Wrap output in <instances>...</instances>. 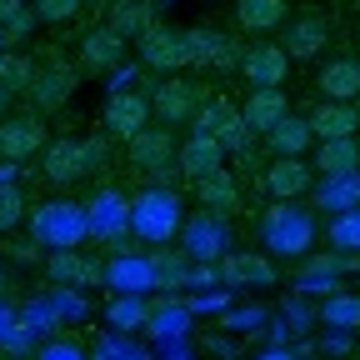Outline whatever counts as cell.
<instances>
[{
  "label": "cell",
  "instance_id": "1",
  "mask_svg": "<svg viewBox=\"0 0 360 360\" xmlns=\"http://www.w3.org/2000/svg\"><path fill=\"white\" fill-rule=\"evenodd\" d=\"M255 236L265 245V255H281V260H300L310 255L315 245V210L300 205V200H276V205H265L260 220H255Z\"/></svg>",
  "mask_w": 360,
  "mask_h": 360
},
{
  "label": "cell",
  "instance_id": "2",
  "mask_svg": "<svg viewBox=\"0 0 360 360\" xmlns=\"http://www.w3.org/2000/svg\"><path fill=\"white\" fill-rule=\"evenodd\" d=\"M180 220H186V200L170 186H146L141 195H130V236L141 245H170L180 236Z\"/></svg>",
  "mask_w": 360,
  "mask_h": 360
},
{
  "label": "cell",
  "instance_id": "3",
  "mask_svg": "<svg viewBox=\"0 0 360 360\" xmlns=\"http://www.w3.org/2000/svg\"><path fill=\"white\" fill-rule=\"evenodd\" d=\"M30 240L40 250H75L80 240H90V220H85V205L70 200V195H56V200H40L30 210Z\"/></svg>",
  "mask_w": 360,
  "mask_h": 360
},
{
  "label": "cell",
  "instance_id": "4",
  "mask_svg": "<svg viewBox=\"0 0 360 360\" xmlns=\"http://www.w3.org/2000/svg\"><path fill=\"white\" fill-rule=\"evenodd\" d=\"M180 245V255L186 260H200V265H215L220 255H231L236 250V225L225 220V215H210V210H195V215H186L180 220V236H175Z\"/></svg>",
  "mask_w": 360,
  "mask_h": 360
},
{
  "label": "cell",
  "instance_id": "5",
  "mask_svg": "<svg viewBox=\"0 0 360 360\" xmlns=\"http://www.w3.org/2000/svg\"><path fill=\"white\" fill-rule=\"evenodd\" d=\"M195 120V135H210V141L220 150H250V125L240 120V105L236 101H225V96H205L200 110L191 115Z\"/></svg>",
  "mask_w": 360,
  "mask_h": 360
},
{
  "label": "cell",
  "instance_id": "6",
  "mask_svg": "<svg viewBox=\"0 0 360 360\" xmlns=\"http://www.w3.org/2000/svg\"><path fill=\"white\" fill-rule=\"evenodd\" d=\"M45 146H51V130H45V115H35V110H20V115H6V120H0V160H11V165H25V160H35Z\"/></svg>",
  "mask_w": 360,
  "mask_h": 360
},
{
  "label": "cell",
  "instance_id": "7",
  "mask_svg": "<svg viewBox=\"0 0 360 360\" xmlns=\"http://www.w3.org/2000/svg\"><path fill=\"white\" fill-rule=\"evenodd\" d=\"M85 220H90V236H96V240L120 245L130 236V195L115 191V186H101L96 195L85 200Z\"/></svg>",
  "mask_w": 360,
  "mask_h": 360
},
{
  "label": "cell",
  "instance_id": "8",
  "mask_svg": "<svg viewBox=\"0 0 360 360\" xmlns=\"http://www.w3.org/2000/svg\"><path fill=\"white\" fill-rule=\"evenodd\" d=\"M101 285L115 295H155V260L146 250H115L105 260Z\"/></svg>",
  "mask_w": 360,
  "mask_h": 360
},
{
  "label": "cell",
  "instance_id": "9",
  "mask_svg": "<svg viewBox=\"0 0 360 360\" xmlns=\"http://www.w3.org/2000/svg\"><path fill=\"white\" fill-rule=\"evenodd\" d=\"M215 281L225 290H265V285H276V265H270L260 250H231V255H220L215 260Z\"/></svg>",
  "mask_w": 360,
  "mask_h": 360
},
{
  "label": "cell",
  "instance_id": "10",
  "mask_svg": "<svg viewBox=\"0 0 360 360\" xmlns=\"http://www.w3.org/2000/svg\"><path fill=\"white\" fill-rule=\"evenodd\" d=\"M186 65L231 70V65H240V40L215 25H195V30H186Z\"/></svg>",
  "mask_w": 360,
  "mask_h": 360
},
{
  "label": "cell",
  "instance_id": "11",
  "mask_svg": "<svg viewBox=\"0 0 360 360\" xmlns=\"http://www.w3.org/2000/svg\"><path fill=\"white\" fill-rule=\"evenodd\" d=\"M205 101V85L200 80H186V75H170L150 90V115H160L165 125H180V120H191Z\"/></svg>",
  "mask_w": 360,
  "mask_h": 360
},
{
  "label": "cell",
  "instance_id": "12",
  "mask_svg": "<svg viewBox=\"0 0 360 360\" xmlns=\"http://www.w3.org/2000/svg\"><path fill=\"white\" fill-rule=\"evenodd\" d=\"M350 270H360V260H355V255H340V250H330V255H305L290 285H295L300 295H330V290H340V276H350Z\"/></svg>",
  "mask_w": 360,
  "mask_h": 360
},
{
  "label": "cell",
  "instance_id": "13",
  "mask_svg": "<svg viewBox=\"0 0 360 360\" xmlns=\"http://www.w3.org/2000/svg\"><path fill=\"white\" fill-rule=\"evenodd\" d=\"M240 75L250 80V90H281L285 75H290V60L276 40H255L240 51Z\"/></svg>",
  "mask_w": 360,
  "mask_h": 360
},
{
  "label": "cell",
  "instance_id": "14",
  "mask_svg": "<svg viewBox=\"0 0 360 360\" xmlns=\"http://www.w3.org/2000/svg\"><path fill=\"white\" fill-rule=\"evenodd\" d=\"M101 125H105V135H115V141H135V135L150 125V96L146 90H120V96H110Z\"/></svg>",
  "mask_w": 360,
  "mask_h": 360
},
{
  "label": "cell",
  "instance_id": "15",
  "mask_svg": "<svg viewBox=\"0 0 360 360\" xmlns=\"http://www.w3.org/2000/svg\"><path fill=\"white\" fill-rule=\"evenodd\" d=\"M75 70L65 65V60H51V65H35V75H30V85H25V96L35 101V115H45V110H60L70 96H75Z\"/></svg>",
  "mask_w": 360,
  "mask_h": 360
},
{
  "label": "cell",
  "instance_id": "16",
  "mask_svg": "<svg viewBox=\"0 0 360 360\" xmlns=\"http://www.w3.org/2000/svg\"><path fill=\"white\" fill-rule=\"evenodd\" d=\"M130 146V165L141 170V175H170L175 170V135L165 125H146Z\"/></svg>",
  "mask_w": 360,
  "mask_h": 360
},
{
  "label": "cell",
  "instance_id": "17",
  "mask_svg": "<svg viewBox=\"0 0 360 360\" xmlns=\"http://www.w3.org/2000/svg\"><path fill=\"white\" fill-rule=\"evenodd\" d=\"M40 170H45L51 186H75V180H85L96 165H90L85 141H51V146L40 150Z\"/></svg>",
  "mask_w": 360,
  "mask_h": 360
},
{
  "label": "cell",
  "instance_id": "18",
  "mask_svg": "<svg viewBox=\"0 0 360 360\" xmlns=\"http://www.w3.org/2000/svg\"><path fill=\"white\" fill-rule=\"evenodd\" d=\"M141 65L146 70H186V30L175 25H150L141 35Z\"/></svg>",
  "mask_w": 360,
  "mask_h": 360
},
{
  "label": "cell",
  "instance_id": "19",
  "mask_svg": "<svg viewBox=\"0 0 360 360\" xmlns=\"http://www.w3.org/2000/svg\"><path fill=\"white\" fill-rule=\"evenodd\" d=\"M310 186H315L310 160H270V165L260 170V191H265L270 200H300Z\"/></svg>",
  "mask_w": 360,
  "mask_h": 360
},
{
  "label": "cell",
  "instance_id": "20",
  "mask_svg": "<svg viewBox=\"0 0 360 360\" xmlns=\"http://www.w3.org/2000/svg\"><path fill=\"white\" fill-rule=\"evenodd\" d=\"M326 40H330L326 15H321V11H305V15L285 20V40H281V51H285V60H315V56L326 51Z\"/></svg>",
  "mask_w": 360,
  "mask_h": 360
},
{
  "label": "cell",
  "instance_id": "21",
  "mask_svg": "<svg viewBox=\"0 0 360 360\" xmlns=\"http://www.w3.org/2000/svg\"><path fill=\"white\" fill-rule=\"evenodd\" d=\"M191 326H195V315L186 310V300H175V295L150 300V321H146V335H150V340L180 345V340H191Z\"/></svg>",
  "mask_w": 360,
  "mask_h": 360
},
{
  "label": "cell",
  "instance_id": "22",
  "mask_svg": "<svg viewBox=\"0 0 360 360\" xmlns=\"http://www.w3.org/2000/svg\"><path fill=\"white\" fill-rule=\"evenodd\" d=\"M175 170L186 180H205L215 170H225V150L210 141V135H186V141H175Z\"/></svg>",
  "mask_w": 360,
  "mask_h": 360
},
{
  "label": "cell",
  "instance_id": "23",
  "mask_svg": "<svg viewBox=\"0 0 360 360\" xmlns=\"http://www.w3.org/2000/svg\"><path fill=\"white\" fill-rule=\"evenodd\" d=\"M45 276H51L56 285H70V290H90V285H101L105 260H90L80 250H56L51 260H45Z\"/></svg>",
  "mask_w": 360,
  "mask_h": 360
},
{
  "label": "cell",
  "instance_id": "24",
  "mask_svg": "<svg viewBox=\"0 0 360 360\" xmlns=\"http://www.w3.org/2000/svg\"><path fill=\"white\" fill-rule=\"evenodd\" d=\"M120 65H125V40H120L110 25L90 30V35L80 40V70H85V75H110V70H120Z\"/></svg>",
  "mask_w": 360,
  "mask_h": 360
},
{
  "label": "cell",
  "instance_id": "25",
  "mask_svg": "<svg viewBox=\"0 0 360 360\" xmlns=\"http://www.w3.org/2000/svg\"><path fill=\"white\" fill-rule=\"evenodd\" d=\"M305 125H310L315 141H345V135L360 130V105L355 101H326L305 115Z\"/></svg>",
  "mask_w": 360,
  "mask_h": 360
},
{
  "label": "cell",
  "instance_id": "26",
  "mask_svg": "<svg viewBox=\"0 0 360 360\" xmlns=\"http://www.w3.org/2000/svg\"><path fill=\"white\" fill-rule=\"evenodd\" d=\"M285 115H290V101H285V90H250V96L240 101V120L250 125V135H265V130H276Z\"/></svg>",
  "mask_w": 360,
  "mask_h": 360
},
{
  "label": "cell",
  "instance_id": "27",
  "mask_svg": "<svg viewBox=\"0 0 360 360\" xmlns=\"http://www.w3.org/2000/svg\"><path fill=\"white\" fill-rule=\"evenodd\" d=\"M315 195V210L326 215H340V210H355L360 205V170H345V175H321L310 186Z\"/></svg>",
  "mask_w": 360,
  "mask_h": 360
},
{
  "label": "cell",
  "instance_id": "28",
  "mask_svg": "<svg viewBox=\"0 0 360 360\" xmlns=\"http://www.w3.org/2000/svg\"><path fill=\"white\" fill-rule=\"evenodd\" d=\"M315 85H321L326 101H355L360 96V56H335L321 65V75H315Z\"/></svg>",
  "mask_w": 360,
  "mask_h": 360
},
{
  "label": "cell",
  "instance_id": "29",
  "mask_svg": "<svg viewBox=\"0 0 360 360\" xmlns=\"http://www.w3.org/2000/svg\"><path fill=\"white\" fill-rule=\"evenodd\" d=\"M315 146V135L305 125V115H285L276 130H265V150L276 160H305V150Z\"/></svg>",
  "mask_w": 360,
  "mask_h": 360
},
{
  "label": "cell",
  "instance_id": "30",
  "mask_svg": "<svg viewBox=\"0 0 360 360\" xmlns=\"http://www.w3.org/2000/svg\"><path fill=\"white\" fill-rule=\"evenodd\" d=\"M195 195H200V210H210V215H225V220H231V215L240 210V180H236L231 170H215V175L195 180Z\"/></svg>",
  "mask_w": 360,
  "mask_h": 360
},
{
  "label": "cell",
  "instance_id": "31",
  "mask_svg": "<svg viewBox=\"0 0 360 360\" xmlns=\"http://www.w3.org/2000/svg\"><path fill=\"white\" fill-rule=\"evenodd\" d=\"M290 20V0H236V25L250 35H270Z\"/></svg>",
  "mask_w": 360,
  "mask_h": 360
},
{
  "label": "cell",
  "instance_id": "32",
  "mask_svg": "<svg viewBox=\"0 0 360 360\" xmlns=\"http://www.w3.org/2000/svg\"><path fill=\"white\" fill-rule=\"evenodd\" d=\"M155 25V0H110V30L120 40H141L146 30Z\"/></svg>",
  "mask_w": 360,
  "mask_h": 360
},
{
  "label": "cell",
  "instance_id": "33",
  "mask_svg": "<svg viewBox=\"0 0 360 360\" xmlns=\"http://www.w3.org/2000/svg\"><path fill=\"white\" fill-rule=\"evenodd\" d=\"M315 175H345V170H360V141L345 135V141H315Z\"/></svg>",
  "mask_w": 360,
  "mask_h": 360
},
{
  "label": "cell",
  "instance_id": "34",
  "mask_svg": "<svg viewBox=\"0 0 360 360\" xmlns=\"http://www.w3.org/2000/svg\"><path fill=\"white\" fill-rule=\"evenodd\" d=\"M146 321H150V300L146 295H115V300H105V330L135 335V330H146Z\"/></svg>",
  "mask_w": 360,
  "mask_h": 360
},
{
  "label": "cell",
  "instance_id": "35",
  "mask_svg": "<svg viewBox=\"0 0 360 360\" xmlns=\"http://www.w3.org/2000/svg\"><path fill=\"white\" fill-rule=\"evenodd\" d=\"M321 321L330 330H360V295L355 290H330L321 295Z\"/></svg>",
  "mask_w": 360,
  "mask_h": 360
},
{
  "label": "cell",
  "instance_id": "36",
  "mask_svg": "<svg viewBox=\"0 0 360 360\" xmlns=\"http://www.w3.org/2000/svg\"><path fill=\"white\" fill-rule=\"evenodd\" d=\"M150 260H155V290H160V295H175L180 285H186V276H191V260H186V255L155 250Z\"/></svg>",
  "mask_w": 360,
  "mask_h": 360
},
{
  "label": "cell",
  "instance_id": "37",
  "mask_svg": "<svg viewBox=\"0 0 360 360\" xmlns=\"http://www.w3.org/2000/svg\"><path fill=\"white\" fill-rule=\"evenodd\" d=\"M90 360H150V350L135 345L120 330H105V335H96V345H90Z\"/></svg>",
  "mask_w": 360,
  "mask_h": 360
},
{
  "label": "cell",
  "instance_id": "38",
  "mask_svg": "<svg viewBox=\"0 0 360 360\" xmlns=\"http://www.w3.org/2000/svg\"><path fill=\"white\" fill-rule=\"evenodd\" d=\"M330 245L340 250V255H360V205L355 210H340V215H330Z\"/></svg>",
  "mask_w": 360,
  "mask_h": 360
},
{
  "label": "cell",
  "instance_id": "39",
  "mask_svg": "<svg viewBox=\"0 0 360 360\" xmlns=\"http://www.w3.org/2000/svg\"><path fill=\"white\" fill-rule=\"evenodd\" d=\"M30 75H35V65H30L25 56H15V51H0V90H6V96L25 90V85H30Z\"/></svg>",
  "mask_w": 360,
  "mask_h": 360
},
{
  "label": "cell",
  "instance_id": "40",
  "mask_svg": "<svg viewBox=\"0 0 360 360\" xmlns=\"http://www.w3.org/2000/svg\"><path fill=\"white\" fill-rule=\"evenodd\" d=\"M20 220H25V191L20 186H0V236L15 231Z\"/></svg>",
  "mask_w": 360,
  "mask_h": 360
},
{
  "label": "cell",
  "instance_id": "41",
  "mask_svg": "<svg viewBox=\"0 0 360 360\" xmlns=\"http://www.w3.org/2000/svg\"><path fill=\"white\" fill-rule=\"evenodd\" d=\"M35 360H90V350L80 340H70V335H51V340L35 350Z\"/></svg>",
  "mask_w": 360,
  "mask_h": 360
},
{
  "label": "cell",
  "instance_id": "42",
  "mask_svg": "<svg viewBox=\"0 0 360 360\" xmlns=\"http://www.w3.org/2000/svg\"><path fill=\"white\" fill-rule=\"evenodd\" d=\"M80 6H85V0H35V15L51 20V25H70L80 15Z\"/></svg>",
  "mask_w": 360,
  "mask_h": 360
},
{
  "label": "cell",
  "instance_id": "43",
  "mask_svg": "<svg viewBox=\"0 0 360 360\" xmlns=\"http://www.w3.org/2000/svg\"><path fill=\"white\" fill-rule=\"evenodd\" d=\"M186 310H191V315H215V310H231V290H225V285H210V290L191 295V300H186Z\"/></svg>",
  "mask_w": 360,
  "mask_h": 360
},
{
  "label": "cell",
  "instance_id": "44",
  "mask_svg": "<svg viewBox=\"0 0 360 360\" xmlns=\"http://www.w3.org/2000/svg\"><path fill=\"white\" fill-rule=\"evenodd\" d=\"M30 345H35V330H30L25 321H15V326H11V335H6V340H0V355H6V360H11V355H25Z\"/></svg>",
  "mask_w": 360,
  "mask_h": 360
},
{
  "label": "cell",
  "instance_id": "45",
  "mask_svg": "<svg viewBox=\"0 0 360 360\" xmlns=\"http://www.w3.org/2000/svg\"><path fill=\"white\" fill-rule=\"evenodd\" d=\"M30 30H35V11H25V6H20L6 25H0V35H6V40H25Z\"/></svg>",
  "mask_w": 360,
  "mask_h": 360
},
{
  "label": "cell",
  "instance_id": "46",
  "mask_svg": "<svg viewBox=\"0 0 360 360\" xmlns=\"http://www.w3.org/2000/svg\"><path fill=\"white\" fill-rule=\"evenodd\" d=\"M205 350L231 360V355H240V340H236V335H225V330H215V335H205Z\"/></svg>",
  "mask_w": 360,
  "mask_h": 360
},
{
  "label": "cell",
  "instance_id": "47",
  "mask_svg": "<svg viewBox=\"0 0 360 360\" xmlns=\"http://www.w3.org/2000/svg\"><path fill=\"white\" fill-rule=\"evenodd\" d=\"M350 345H355V330H326V350L330 355H345Z\"/></svg>",
  "mask_w": 360,
  "mask_h": 360
},
{
  "label": "cell",
  "instance_id": "48",
  "mask_svg": "<svg viewBox=\"0 0 360 360\" xmlns=\"http://www.w3.org/2000/svg\"><path fill=\"white\" fill-rule=\"evenodd\" d=\"M260 321H265V310H236L225 326H236V330H250V326H260Z\"/></svg>",
  "mask_w": 360,
  "mask_h": 360
},
{
  "label": "cell",
  "instance_id": "49",
  "mask_svg": "<svg viewBox=\"0 0 360 360\" xmlns=\"http://www.w3.org/2000/svg\"><path fill=\"white\" fill-rule=\"evenodd\" d=\"M15 321H20V315H15V310H11L6 300H0V340H6V335H11V326H15Z\"/></svg>",
  "mask_w": 360,
  "mask_h": 360
},
{
  "label": "cell",
  "instance_id": "50",
  "mask_svg": "<svg viewBox=\"0 0 360 360\" xmlns=\"http://www.w3.org/2000/svg\"><path fill=\"white\" fill-rule=\"evenodd\" d=\"M20 6H25V0H0V25H6V20H11Z\"/></svg>",
  "mask_w": 360,
  "mask_h": 360
},
{
  "label": "cell",
  "instance_id": "51",
  "mask_svg": "<svg viewBox=\"0 0 360 360\" xmlns=\"http://www.w3.org/2000/svg\"><path fill=\"white\" fill-rule=\"evenodd\" d=\"M255 360H290V355H285V350H260Z\"/></svg>",
  "mask_w": 360,
  "mask_h": 360
},
{
  "label": "cell",
  "instance_id": "52",
  "mask_svg": "<svg viewBox=\"0 0 360 360\" xmlns=\"http://www.w3.org/2000/svg\"><path fill=\"white\" fill-rule=\"evenodd\" d=\"M11 115V96H6V90H0V120H6Z\"/></svg>",
  "mask_w": 360,
  "mask_h": 360
},
{
  "label": "cell",
  "instance_id": "53",
  "mask_svg": "<svg viewBox=\"0 0 360 360\" xmlns=\"http://www.w3.org/2000/svg\"><path fill=\"white\" fill-rule=\"evenodd\" d=\"M6 285H11V281H6V265H0V295H6Z\"/></svg>",
  "mask_w": 360,
  "mask_h": 360
},
{
  "label": "cell",
  "instance_id": "54",
  "mask_svg": "<svg viewBox=\"0 0 360 360\" xmlns=\"http://www.w3.org/2000/svg\"><path fill=\"white\" fill-rule=\"evenodd\" d=\"M6 45H11V40H6V35H0V51H6Z\"/></svg>",
  "mask_w": 360,
  "mask_h": 360
},
{
  "label": "cell",
  "instance_id": "55",
  "mask_svg": "<svg viewBox=\"0 0 360 360\" xmlns=\"http://www.w3.org/2000/svg\"><path fill=\"white\" fill-rule=\"evenodd\" d=\"M90 6H105V0H90Z\"/></svg>",
  "mask_w": 360,
  "mask_h": 360
},
{
  "label": "cell",
  "instance_id": "56",
  "mask_svg": "<svg viewBox=\"0 0 360 360\" xmlns=\"http://www.w3.org/2000/svg\"><path fill=\"white\" fill-rule=\"evenodd\" d=\"M0 360H6V355H0Z\"/></svg>",
  "mask_w": 360,
  "mask_h": 360
}]
</instances>
